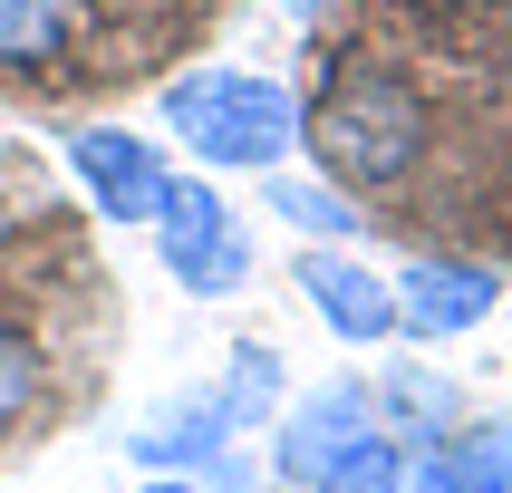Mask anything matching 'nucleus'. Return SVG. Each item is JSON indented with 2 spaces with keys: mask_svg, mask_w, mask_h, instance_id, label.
Instances as JSON below:
<instances>
[{
  "mask_svg": "<svg viewBox=\"0 0 512 493\" xmlns=\"http://www.w3.org/2000/svg\"><path fill=\"white\" fill-rule=\"evenodd\" d=\"M300 145L348 194H397V184H416V165L435 145V107L397 58L348 49V58H329L319 97H300Z\"/></svg>",
  "mask_w": 512,
  "mask_h": 493,
  "instance_id": "nucleus-1",
  "label": "nucleus"
},
{
  "mask_svg": "<svg viewBox=\"0 0 512 493\" xmlns=\"http://www.w3.org/2000/svg\"><path fill=\"white\" fill-rule=\"evenodd\" d=\"M445 484L455 493H512V426H474L445 445Z\"/></svg>",
  "mask_w": 512,
  "mask_h": 493,
  "instance_id": "nucleus-14",
  "label": "nucleus"
},
{
  "mask_svg": "<svg viewBox=\"0 0 512 493\" xmlns=\"http://www.w3.org/2000/svg\"><path fill=\"white\" fill-rule=\"evenodd\" d=\"M165 126L203 174H271L300 145V87L252 78V68H184L165 87Z\"/></svg>",
  "mask_w": 512,
  "mask_h": 493,
  "instance_id": "nucleus-2",
  "label": "nucleus"
},
{
  "mask_svg": "<svg viewBox=\"0 0 512 493\" xmlns=\"http://www.w3.org/2000/svg\"><path fill=\"white\" fill-rule=\"evenodd\" d=\"M39 397H49V348L29 339V319L0 310V435L29 426V416H39Z\"/></svg>",
  "mask_w": 512,
  "mask_h": 493,
  "instance_id": "nucleus-12",
  "label": "nucleus"
},
{
  "mask_svg": "<svg viewBox=\"0 0 512 493\" xmlns=\"http://www.w3.org/2000/svg\"><path fill=\"white\" fill-rule=\"evenodd\" d=\"M223 406L194 397V406H174V416H155V426L136 435V455L145 464H165V474H184V464H223Z\"/></svg>",
  "mask_w": 512,
  "mask_h": 493,
  "instance_id": "nucleus-10",
  "label": "nucleus"
},
{
  "mask_svg": "<svg viewBox=\"0 0 512 493\" xmlns=\"http://www.w3.org/2000/svg\"><path fill=\"white\" fill-rule=\"evenodd\" d=\"M310 493H406V445H397L387 426H377L368 445H358L348 464H329V474H319Z\"/></svg>",
  "mask_w": 512,
  "mask_h": 493,
  "instance_id": "nucleus-15",
  "label": "nucleus"
},
{
  "mask_svg": "<svg viewBox=\"0 0 512 493\" xmlns=\"http://www.w3.org/2000/svg\"><path fill=\"white\" fill-rule=\"evenodd\" d=\"M503 271L493 261H464V252H435V261H406L397 271V329L416 348H445L464 339V329H484L493 310H503Z\"/></svg>",
  "mask_w": 512,
  "mask_h": 493,
  "instance_id": "nucleus-5",
  "label": "nucleus"
},
{
  "mask_svg": "<svg viewBox=\"0 0 512 493\" xmlns=\"http://www.w3.org/2000/svg\"><path fill=\"white\" fill-rule=\"evenodd\" d=\"M145 493H184V484H145Z\"/></svg>",
  "mask_w": 512,
  "mask_h": 493,
  "instance_id": "nucleus-18",
  "label": "nucleus"
},
{
  "mask_svg": "<svg viewBox=\"0 0 512 493\" xmlns=\"http://www.w3.org/2000/svg\"><path fill=\"white\" fill-rule=\"evenodd\" d=\"M416 10H455V0H416Z\"/></svg>",
  "mask_w": 512,
  "mask_h": 493,
  "instance_id": "nucleus-17",
  "label": "nucleus"
},
{
  "mask_svg": "<svg viewBox=\"0 0 512 493\" xmlns=\"http://www.w3.org/2000/svg\"><path fill=\"white\" fill-rule=\"evenodd\" d=\"M368 397H377V416L406 426V445H435V435L455 426V387L435 368H387V387H368Z\"/></svg>",
  "mask_w": 512,
  "mask_h": 493,
  "instance_id": "nucleus-11",
  "label": "nucleus"
},
{
  "mask_svg": "<svg viewBox=\"0 0 512 493\" xmlns=\"http://www.w3.org/2000/svg\"><path fill=\"white\" fill-rule=\"evenodd\" d=\"M68 165L116 223H155L174 194V165L155 155V136H126V126H68Z\"/></svg>",
  "mask_w": 512,
  "mask_h": 493,
  "instance_id": "nucleus-6",
  "label": "nucleus"
},
{
  "mask_svg": "<svg viewBox=\"0 0 512 493\" xmlns=\"http://www.w3.org/2000/svg\"><path fill=\"white\" fill-rule=\"evenodd\" d=\"M223 426H261V416H281V358H271V348L261 339H242L232 348V377H223Z\"/></svg>",
  "mask_w": 512,
  "mask_h": 493,
  "instance_id": "nucleus-13",
  "label": "nucleus"
},
{
  "mask_svg": "<svg viewBox=\"0 0 512 493\" xmlns=\"http://www.w3.org/2000/svg\"><path fill=\"white\" fill-rule=\"evenodd\" d=\"M87 0H0V78H49L78 49Z\"/></svg>",
  "mask_w": 512,
  "mask_h": 493,
  "instance_id": "nucleus-9",
  "label": "nucleus"
},
{
  "mask_svg": "<svg viewBox=\"0 0 512 493\" xmlns=\"http://www.w3.org/2000/svg\"><path fill=\"white\" fill-rule=\"evenodd\" d=\"M368 435H377V397L358 387V377H329V387H310L290 416H271V474L310 493L319 474H329V464H348Z\"/></svg>",
  "mask_w": 512,
  "mask_h": 493,
  "instance_id": "nucleus-4",
  "label": "nucleus"
},
{
  "mask_svg": "<svg viewBox=\"0 0 512 493\" xmlns=\"http://www.w3.org/2000/svg\"><path fill=\"white\" fill-rule=\"evenodd\" d=\"M300 290H310V310H319L329 339H348V348H387V339H397V281L368 271L348 242L300 252Z\"/></svg>",
  "mask_w": 512,
  "mask_h": 493,
  "instance_id": "nucleus-7",
  "label": "nucleus"
},
{
  "mask_svg": "<svg viewBox=\"0 0 512 493\" xmlns=\"http://www.w3.org/2000/svg\"><path fill=\"white\" fill-rule=\"evenodd\" d=\"M261 213H281V223L310 232V242H348V252H358V232H368V213H358L348 184H329V174H290V165L261 174Z\"/></svg>",
  "mask_w": 512,
  "mask_h": 493,
  "instance_id": "nucleus-8",
  "label": "nucleus"
},
{
  "mask_svg": "<svg viewBox=\"0 0 512 493\" xmlns=\"http://www.w3.org/2000/svg\"><path fill=\"white\" fill-rule=\"evenodd\" d=\"M155 252H165V271L194 300H232V290L252 281V232H242V213H232L213 184H174L165 213H155Z\"/></svg>",
  "mask_w": 512,
  "mask_h": 493,
  "instance_id": "nucleus-3",
  "label": "nucleus"
},
{
  "mask_svg": "<svg viewBox=\"0 0 512 493\" xmlns=\"http://www.w3.org/2000/svg\"><path fill=\"white\" fill-rule=\"evenodd\" d=\"M290 10H300V20H319V10H329V0H290Z\"/></svg>",
  "mask_w": 512,
  "mask_h": 493,
  "instance_id": "nucleus-16",
  "label": "nucleus"
}]
</instances>
